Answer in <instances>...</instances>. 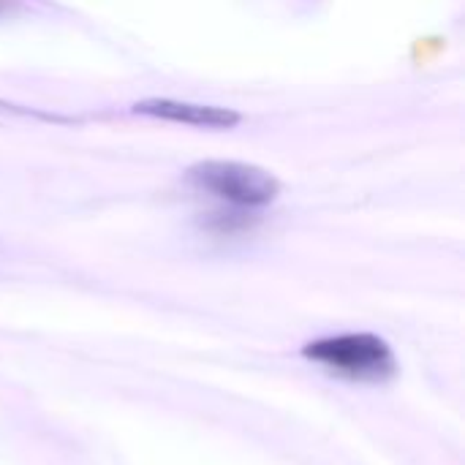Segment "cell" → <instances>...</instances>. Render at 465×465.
Returning <instances> with one entry per match:
<instances>
[{"label":"cell","instance_id":"6da1fadb","mask_svg":"<svg viewBox=\"0 0 465 465\" xmlns=\"http://www.w3.org/2000/svg\"><path fill=\"white\" fill-rule=\"evenodd\" d=\"M302 357L351 379L381 381L395 376V354L387 341L373 332H341L311 341Z\"/></svg>","mask_w":465,"mask_h":465},{"label":"cell","instance_id":"7a4b0ae2","mask_svg":"<svg viewBox=\"0 0 465 465\" xmlns=\"http://www.w3.org/2000/svg\"><path fill=\"white\" fill-rule=\"evenodd\" d=\"M185 180L215 199L234 207H264L281 193V180L256 163L242 161H199L185 172Z\"/></svg>","mask_w":465,"mask_h":465},{"label":"cell","instance_id":"3957f363","mask_svg":"<svg viewBox=\"0 0 465 465\" xmlns=\"http://www.w3.org/2000/svg\"><path fill=\"white\" fill-rule=\"evenodd\" d=\"M134 114L155 117L166 123H180L191 128H207V131H229L242 123V114L226 106H207V104H191L177 98H142L131 106Z\"/></svg>","mask_w":465,"mask_h":465}]
</instances>
